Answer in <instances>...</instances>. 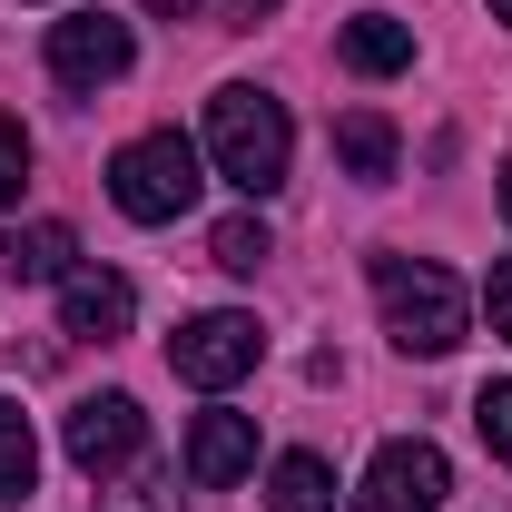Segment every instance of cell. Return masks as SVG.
<instances>
[{
	"label": "cell",
	"mask_w": 512,
	"mask_h": 512,
	"mask_svg": "<svg viewBox=\"0 0 512 512\" xmlns=\"http://www.w3.org/2000/svg\"><path fill=\"white\" fill-rule=\"evenodd\" d=\"M375 306H384V335L404 355H424V365L473 335V296H463V276H444L434 256H375Z\"/></svg>",
	"instance_id": "7a4b0ae2"
},
{
	"label": "cell",
	"mask_w": 512,
	"mask_h": 512,
	"mask_svg": "<svg viewBox=\"0 0 512 512\" xmlns=\"http://www.w3.org/2000/svg\"><path fill=\"white\" fill-rule=\"evenodd\" d=\"M148 444V414H138V394H89V404H69V463L89 473V483H109L128 473Z\"/></svg>",
	"instance_id": "52a82bcc"
},
{
	"label": "cell",
	"mask_w": 512,
	"mask_h": 512,
	"mask_svg": "<svg viewBox=\"0 0 512 512\" xmlns=\"http://www.w3.org/2000/svg\"><path fill=\"white\" fill-rule=\"evenodd\" d=\"M493 20H512V0H493Z\"/></svg>",
	"instance_id": "7402d4cb"
},
{
	"label": "cell",
	"mask_w": 512,
	"mask_h": 512,
	"mask_svg": "<svg viewBox=\"0 0 512 512\" xmlns=\"http://www.w3.org/2000/svg\"><path fill=\"white\" fill-rule=\"evenodd\" d=\"M345 69H365V79H394V69H414V30L394 20V10H365V20H345Z\"/></svg>",
	"instance_id": "30bf717a"
},
{
	"label": "cell",
	"mask_w": 512,
	"mask_h": 512,
	"mask_svg": "<svg viewBox=\"0 0 512 512\" xmlns=\"http://www.w3.org/2000/svg\"><path fill=\"white\" fill-rule=\"evenodd\" d=\"M60 325L79 345H119L128 325H138V286H128L119 266H69L60 276Z\"/></svg>",
	"instance_id": "ba28073f"
},
{
	"label": "cell",
	"mask_w": 512,
	"mask_h": 512,
	"mask_svg": "<svg viewBox=\"0 0 512 512\" xmlns=\"http://www.w3.org/2000/svg\"><path fill=\"white\" fill-rule=\"evenodd\" d=\"M207 256H217L227 276H256V266L276 256V237H266V217H217V237H207Z\"/></svg>",
	"instance_id": "9a60e30c"
},
{
	"label": "cell",
	"mask_w": 512,
	"mask_h": 512,
	"mask_svg": "<svg viewBox=\"0 0 512 512\" xmlns=\"http://www.w3.org/2000/svg\"><path fill=\"white\" fill-rule=\"evenodd\" d=\"M335 158H345V178L384 188V178H394V119H384V109H345V119H335Z\"/></svg>",
	"instance_id": "8fae6325"
},
{
	"label": "cell",
	"mask_w": 512,
	"mask_h": 512,
	"mask_svg": "<svg viewBox=\"0 0 512 512\" xmlns=\"http://www.w3.org/2000/svg\"><path fill=\"white\" fill-rule=\"evenodd\" d=\"M453 493V463L424 434H394V444L365 463V493H355V512H444Z\"/></svg>",
	"instance_id": "8992f818"
},
{
	"label": "cell",
	"mask_w": 512,
	"mask_h": 512,
	"mask_svg": "<svg viewBox=\"0 0 512 512\" xmlns=\"http://www.w3.org/2000/svg\"><path fill=\"white\" fill-rule=\"evenodd\" d=\"M0 266H10V276H50V286H60L69 266H79V247H69V227H20V237L0 247Z\"/></svg>",
	"instance_id": "5bb4252c"
},
{
	"label": "cell",
	"mask_w": 512,
	"mask_h": 512,
	"mask_svg": "<svg viewBox=\"0 0 512 512\" xmlns=\"http://www.w3.org/2000/svg\"><path fill=\"white\" fill-rule=\"evenodd\" d=\"M197 138L178 128H148V138H128L119 158H109V207L138 217V227H168V217H188L197 207Z\"/></svg>",
	"instance_id": "3957f363"
},
{
	"label": "cell",
	"mask_w": 512,
	"mask_h": 512,
	"mask_svg": "<svg viewBox=\"0 0 512 512\" xmlns=\"http://www.w3.org/2000/svg\"><path fill=\"white\" fill-rule=\"evenodd\" d=\"M473 424H483L493 463H512V384H483V394H473Z\"/></svg>",
	"instance_id": "2e32d148"
},
{
	"label": "cell",
	"mask_w": 512,
	"mask_h": 512,
	"mask_svg": "<svg viewBox=\"0 0 512 512\" xmlns=\"http://www.w3.org/2000/svg\"><path fill=\"white\" fill-rule=\"evenodd\" d=\"M503 217H512V168H503Z\"/></svg>",
	"instance_id": "ffe728a7"
},
{
	"label": "cell",
	"mask_w": 512,
	"mask_h": 512,
	"mask_svg": "<svg viewBox=\"0 0 512 512\" xmlns=\"http://www.w3.org/2000/svg\"><path fill=\"white\" fill-rule=\"evenodd\" d=\"M20 188H30V128H20V119H0V207H10Z\"/></svg>",
	"instance_id": "e0dca14e"
},
{
	"label": "cell",
	"mask_w": 512,
	"mask_h": 512,
	"mask_svg": "<svg viewBox=\"0 0 512 512\" xmlns=\"http://www.w3.org/2000/svg\"><path fill=\"white\" fill-rule=\"evenodd\" d=\"M40 493V434H30V414L0 394V503H30Z\"/></svg>",
	"instance_id": "4fadbf2b"
},
{
	"label": "cell",
	"mask_w": 512,
	"mask_h": 512,
	"mask_svg": "<svg viewBox=\"0 0 512 512\" xmlns=\"http://www.w3.org/2000/svg\"><path fill=\"white\" fill-rule=\"evenodd\" d=\"M207 158L217 178L247 197H276L286 188V158H296V128H286V99H266L256 79H227L207 99Z\"/></svg>",
	"instance_id": "6da1fadb"
},
{
	"label": "cell",
	"mask_w": 512,
	"mask_h": 512,
	"mask_svg": "<svg viewBox=\"0 0 512 512\" xmlns=\"http://www.w3.org/2000/svg\"><path fill=\"white\" fill-rule=\"evenodd\" d=\"M266 503H276V512H335V473H325V453H276Z\"/></svg>",
	"instance_id": "7c38bea8"
},
{
	"label": "cell",
	"mask_w": 512,
	"mask_h": 512,
	"mask_svg": "<svg viewBox=\"0 0 512 512\" xmlns=\"http://www.w3.org/2000/svg\"><path fill=\"white\" fill-rule=\"evenodd\" d=\"M148 10H188V0H148Z\"/></svg>",
	"instance_id": "44dd1931"
},
{
	"label": "cell",
	"mask_w": 512,
	"mask_h": 512,
	"mask_svg": "<svg viewBox=\"0 0 512 512\" xmlns=\"http://www.w3.org/2000/svg\"><path fill=\"white\" fill-rule=\"evenodd\" d=\"M483 306H493V335H503V345H512V256H503V266H493V286H483Z\"/></svg>",
	"instance_id": "ac0fdd59"
},
{
	"label": "cell",
	"mask_w": 512,
	"mask_h": 512,
	"mask_svg": "<svg viewBox=\"0 0 512 512\" xmlns=\"http://www.w3.org/2000/svg\"><path fill=\"white\" fill-rule=\"evenodd\" d=\"M188 473L207 483V493H227L237 473H256V414H197V434H188Z\"/></svg>",
	"instance_id": "9c48e42d"
},
{
	"label": "cell",
	"mask_w": 512,
	"mask_h": 512,
	"mask_svg": "<svg viewBox=\"0 0 512 512\" xmlns=\"http://www.w3.org/2000/svg\"><path fill=\"white\" fill-rule=\"evenodd\" d=\"M128 60H138V30H128L119 10H69V20H50V79L60 89H109V79H128Z\"/></svg>",
	"instance_id": "5b68a950"
},
{
	"label": "cell",
	"mask_w": 512,
	"mask_h": 512,
	"mask_svg": "<svg viewBox=\"0 0 512 512\" xmlns=\"http://www.w3.org/2000/svg\"><path fill=\"white\" fill-rule=\"evenodd\" d=\"M227 10H237V20H256V10H276V0H227Z\"/></svg>",
	"instance_id": "d6986e66"
},
{
	"label": "cell",
	"mask_w": 512,
	"mask_h": 512,
	"mask_svg": "<svg viewBox=\"0 0 512 512\" xmlns=\"http://www.w3.org/2000/svg\"><path fill=\"white\" fill-rule=\"evenodd\" d=\"M168 365H178V384H197V394H227V384H247L256 365H266V325L237 316V306L188 316L178 335H168Z\"/></svg>",
	"instance_id": "277c9868"
}]
</instances>
